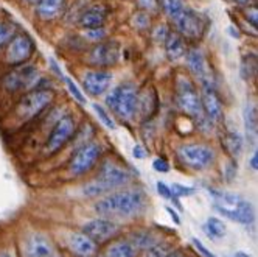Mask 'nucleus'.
I'll return each mask as SVG.
<instances>
[{
	"label": "nucleus",
	"mask_w": 258,
	"mask_h": 257,
	"mask_svg": "<svg viewBox=\"0 0 258 257\" xmlns=\"http://www.w3.org/2000/svg\"><path fill=\"white\" fill-rule=\"evenodd\" d=\"M146 196L140 189H126L112 192L110 195L98 199L94 209L104 217L131 218L145 211Z\"/></svg>",
	"instance_id": "1"
},
{
	"label": "nucleus",
	"mask_w": 258,
	"mask_h": 257,
	"mask_svg": "<svg viewBox=\"0 0 258 257\" xmlns=\"http://www.w3.org/2000/svg\"><path fill=\"white\" fill-rule=\"evenodd\" d=\"M213 206L215 209L227 218H230L232 222H236L239 225H250L253 222V208L247 199L243 196H239L232 192H223V190H215L209 189Z\"/></svg>",
	"instance_id": "2"
},
{
	"label": "nucleus",
	"mask_w": 258,
	"mask_h": 257,
	"mask_svg": "<svg viewBox=\"0 0 258 257\" xmlns=\"http://www.w3.org/2000/svg\"><path fill=\"white\" fill-rule=\"evenodd\" d=\"M129 181H131L129 172H126L123 167H120L117 164L107 162L101 167L98 176L84 186L83 192H84V195H87L90 198H95V196H101L107 192H112L121 186H126Z\"/></svg>",
	"instance_id": "3"
},
{
	"label": "nucleus",
	"mask_w": 258,
	"mask_h": 257,
	"mask_svg": "<svg viewBox=\"0 0 258 257\" xmlns=\"http://www.w3.org/2000/svg\"><path fill=\"white\" fill-rule=\"evenodd\" d=\"M176 103L182 113H185L198 122L199 126H212V122L206 117L202 109L201 97L193 83L183 75H179L176 80Z\"/></svg>",
	"instance_id": "4"
},
{
	"label": "nucleus",
	"mask_w": 258,
	"mask_h": 257,
	"mask_svg": "<svg viewBox=\"0 0 258 257\" xmlns=\"http://www.w3.org/2000/svg\"><path fill=\"white\" fill-rule=\"evenodd\" d=\"M139 92L133 84H120L106 97V105L121 120H131L137 114Z\"/></svg>",
	"instance_id": "5"
},
{
	"label": "nucleus",
	"mask_w": 258,
	"mask_h": 257,
	"mask_svg": "<svg viewBox=\"0 0 258 257\" xmlns=\"http://www.w3.org/2000/svg\"><path fill=\"white\" fill-rule=\"evenodd\" d=\"M180 162L193 170H206L215 162V151L204 143H185L177 150Z\"/></svg>",
	"instance_id": "6"
},
{
	"label": "nucleus",
	"mask_w": 258,
	"mask_h": 257,
	"mask_svg": "<svg viewBox=\"0 0 258 257\" xmlns=\"http://www.w3.org/2000/svg\"><path fill=\"white\" fill-rule=\"evenodd\" d=\"M53 100V90L50 89H33L27 92L16 106V116L21 120H30L45 109Z\"/></svg>",
	"instance_id": "7"
},
{
	"label": "nucleus",
	"mask_w": 258,
	"mask_h": 257,
	"mask_svg": "<svg viewBox=\"0 0 258 257\" xmlns=\"http://www.w3.org/2000/svg\"><path fill=\"white\" fill-rule=\"evenodd\" d=\"M101 156V146L97 142H90L84 143L81 148H78L73 155L70 165H69V172L73 176H81L87 173L94 165L97 164L98 158Z\"/></svg>",
	"instance_id": "8"
},
{
	"label": "nucleus",
	"mask_w": 258,
	"mask_h": 257,
	"mask_svg": "<svg viewBox=\"0 0 258 257\" xmlns=\"http://www.w3.org/2000/svg\"><path fill=\"white\" fill-rule=\"evenodd\" d=\"M77 130V122L73 117L70 116H66L62 119H59L56 122V125L53 126V130L47 139V143H45V151L48 155H53V153H56L59 151L62 146L72 139L73 133H75Z\"/></svg>",
	"instance_id": "9"
},
{
	"label": "nucleus",
	"mask_w": 258,
	"mask_h": 257,
	"mask_svg": "<svg viewBox=\"0 0 258 257\" xmlns=\"http://www.w3.org/2000/svg\"><path fill=\"white\" fill-rule=\"evenodd\" d=\"M34 53V42L27 34H19L8 42L7 52H5V60L11 66H21L27 63L31 55Z\"/></svg>",
	"instance_id": "10"
},
{
	"label": "nucleus",
	"mask_w": 258,
	"mask_h": 257,
	"mask_svg": "<svg viewBox=\"0 0 258 257\" xmlns=\"http://www.w3.org/2000/svg\"><path fill=\"white\" fill-rule=\"evenodd\" d=\"M83 232L90 237L95 243H104L120 232V226L109 218H92L84 223Z\"/></svg>",
	"instance_id": "11"
},
{
	"label": "nucleus",
	"mask_w": 258,
	"mask_h": 257,
	"mask_svg": "<svg viewBox=\"0 0 258 257\" xmlns=\"http://www.w3.org/2000/svg\"><path fill=\"white\" fill-rule=\"evenodd\" d=\"M39 80V72L33 66H21L16 70H13L11 73L5 77V87L11 92H17V90H25V89H31L36 86Z\"/></svg>",
	"instance_id": "12"
},
{
	"label": "nucleus",
	"mask_w": 258,
	"mask_h": 257,
	"mask_svg": "<svg viewBox=\"0 0 258 257\" xmlns=\"http://www.w3.org/2000/svg\"><path fill=\"white\" fill-rule=\"evenodd\" d=\"M22 257H61L56 246L42 234H31L24 240Z\"/></svg>",
	"instance_id": "13"
},
{
	"label": "nucleus",
	"mask_w": 258,
	"mask_h": 257,
	"mask_svg": "<svg viewBox=\"0 0 258 257\" xmlns=\"http://www.w3.org/2000/svg\"><path fill=\"white\" fill-rule=\"evenodd\" d=\"M185 58H187V66L190 72L199 80L202 89L213 87V75H212V70L209 69L204 53L199 48H191L185 53Z\"/></svg>",
	"instance_id": "14"
},
{
	"label": "nucleus",
	"mask_w": 258,
	"mask_h": 257,
	"mask_svg": "<svg viewBox=\"0 0 258 257\" xmlns=\"http://www.w3.org/2000/svg\"><path fill=\"white\" fill-rule=\"evenodd\" d=\"M120 60V45L115 41L98 42L89 53V63L97 67H109Z\"/></svg>",
	"instance_id": "15"
},
{
	"label": "nucleus",
	"mask_w": 258,
	"mask_h": 257,
	"mask_svg": "<svg viewBox=\"0 0 258 257\" xmlns=\"http://www.w3.org/2000/svg\"><path fill=\"white\" fill-rule=\"evenodd\" d=\"M174 24L177 25V30L183 38H188L193 41L201 39L202 33H204V22H202L201 16L188 8L183 10V13Z\"/></svg>",
	"instance_id": "16"
},
{
	"label": "nucleus",
	"mask_w": 258,
	"mask_h": 257,
	"mask_svg": "<svg viewBox=\"0 0 258 257\" xmlns=\"http://www.w3.org/2000/svg\"><path fill=\"white\" fill-rule=\"evenodd\" d=\"M110 83H112V75L106 70H92L87 72L84 78H83V86L86 89V92L94 95V97H100L103 95L106 90L109 89Z\"/></svg>",
	"instance_id": "17"
},
{
	"label": "nucleus",
	"mask_w": 258,
	"mask_h": 257,
	"mask_svg": "<svg viewBox=\"0 0 258 257\" xmlns=\"http://www.w3.org/2000/svg\"><path fill=\"white\" fill-rule=\"evenodd\" d=\"M201 103H202V109H204V114L210 122H221L224 117L223 113V105H221V100L218 98L216 92L213 87H206L202 89V95H201Z\"/></svg>",
	"instance_id": "18"
},
{
	"label": "nucleus",
	"mask_w": 258,
	"mask_h": 257,
	"mask_svg": "<svg viewBox=\"0 0 258 257\" xmlns=\"http://www.w3.org/2000/svg\"><path fill=\"white\" fill-rule=\"evenodd\" d=\"M69 248L80 257H92L97 252V243L84 232H77L69 237Z\"/></svg>",
	"instance_id": "19"
},
{
	"label": "nucleus",
	"mask_w": 258,
	"mask_h": 257,
	"mask_svg": "<svg viewBox=\"0 0 258 257\" xmlns=\"http://www.w3.org/2000/svg\"><path fill=\"white\" fill-rule=\"evenodd\" d=\"M106 16H107V10L103 5H92L81 14L80 25L86 30L101 28L104 25Z\"/></svg>",
	"instance_id": "20"
},
{
	"label": "nucleus",
	"mask_w": 258,
	"mask_h": 257,
	"mask_svg": "<svg viewBox=\"0 0 258 257\" xmlns=\"http://www.w3.org/2000/svg\"><path fill=\"white\" fill-rule=\"evenodd\" d=\"M165 42V53H167V58L170 61H177L180 58L185 57L187 53V45L185 41L182 39V36L179 33H168Z\"/></svg>",
	"instance_id": "21"
},
{
	"label": "nucleus",
	"mask_w": 258,
	"mask_h": 257,
	"mask_svg": "<svg viewBox=\"0 0 258 257\" xmlns=\"http://www.w3.org/2000/svg\"><path fill=\"white\" fill-rule=\"evenodd\" d=\"M137 254L139 248L129 238L112 242L104 251V257H137Z\"/></svg>",
	"instance_id": "22"
},
{
	"label": "nucleus",
	"mask_w": 258,
	"mask_h": 257,
	"mask_svg": "<svg viewBox=\"0 0 258 257\" xmlns=\"http://www.w3.org/2000/svg\"><path fill=\"white\" fill-rule=\"evenodd\" d=\"M66 0H38V7H36V13L42 21H51L56 19L61 14L64 8Z\"/></svg>",
	"instance_id": "23"
},
{
	"label": "nucleus",
	"mask_w": 258,
	"mask_h": 257,
	"mask_svg": "<svg viewBox=\"0 0 258 257\" xmlns=\"http://www.w3.org/2000/svg\"><path fill=\"white\" fill-rule=\"evenodd\" d=\"M129 240H131L139 249H148L150 246L156 245L157 242H160L159 238L150 232V231H137V232H133L129 235Z\"/></svg>",
	"instance_id": "24"
},
{
	"label": "nucleus",
	"mask_w": 258,
	"mask_h": 257,
	"mask_svg": "<svg viewBox=\"0 0 258 257\" xmlns=\"http://www.w3.org/2000/svg\"><path fill=\"white\" fill-rule=\"evenodd\" d=\"M202 229H204V232L210 238H213V240H219V238H223L226 234V225L216 217H210L204 223V226H202Z\"/></svg>",
	"instance_id": "25"
},
{
	"label": "nucleus",
	"mask_w": 258,
	"mask_h": 257,
	"mask_svg": "<svg viewBox=\"0 0 258 257\" xmlns=\"http://www.w3.org/2000/svg\"><path fill=\"white\" fill-rule=\"evenodd\" d=\"M224 145L233 156H239L243 151V137H241V134H239L236 130H227L226 136H224Z\"/></svg>",
	"instance_id": "26"
},
{
	"label": "nucleus",
	"mask_w": 258,
	"mask_h": 257,
	"mask_svg": "<svg viewBox=\"0 0 258 257\" xmlns=\"http://www.w3.org/2000/svg\"><path fill=\"white\" fill-rule=\"evenodd\" d=\"M244 123H246V133L250 140H256V109L252 105H246L244 108Z\"/></svg>",
	"instance_id": "27"
},
{
	"label": "nucleus",
	"mask_w": 258,
	"mask_h": 257,
	"mask_svg": "<svg viewBox=\"0 0 258 257\" xmlns=\"http://www.w3.org/2000/svg\"><path fill=\"white\" fill-rule=\"evenodd\" d=\"M162 5L165 13L168 14V17L173 22H176L183 13V10H185V5H183L182 0H162Z\"/></svg>",
	"instance_id": "28"
},
{
	"label": "nucleus",
	"mask_w": 258,
	"mask_h": 257,
	"mask_svg": "<svg viewBox=\"0 0 258 257\" xmlns=\"http://www.w3.org/2000/svg\"><path fill=\"white\" fill-rule=\"evenodd\" d=\"M171 251V248L163 243V242H157L156 245L150 246L148 249H145V257H165Z\"/></svg>",
	"instance_id": "29"
},
{
	"label": "nucleus",
	"mask_w": 258,
	"mask_h": 257,
	"mask_svg": "<svg viewBox=\"0 0 258 257\" xmlns=\"http://www.w3.org/2000/svg\"><path fill=\"white\" fill-rule=\"evenodd\" d=\"M13 34H14V27L5 22H0V50L8 45V42L13 39Z\"/></svg>",
	"instance_id": "30"
},
{
	"label": "nucleus",
	"mask_w": 258,
	"mask_h": 257,
	"mask_svg": "<svg viewBox=\"0 0 258 257\" xmlns=\"http://www.w3.org/2000/svg\"><path fill=\"white\" fill-rule=\"evenodd\" d=\"M133 25L136 28H139V30L148 28L151 25V19H150L148 13H137V14H134V17H133Z\"/></svg>",
	"instance_id": "31"
},
{
	"label": "nucleus",
	"mask_w": 258,
	"mask_h": 257,
	"mask_svg": "<svg viewBox=\"0 0 258 257\" xmlns=\"http://www.w3.org/2000/svg\"><path fill=\"white\" fill-rule=\"evenodd\" d=\"M94 109H95V113H97V116H98V119L103 122V125H106L109 130H114L115 128V123H114V120L109 117V114L104 111V109L100 106V105H94Z\"/></svg>",
	"instance_id": "32"
},
{
	"label": "nucleus",
	"mask_w": 258,
	"mask_h": 257,
	"mask_svg": "<svg viewBox=\"0 0 258 257\" xmlns=\"http://www.w3.org/2000/svg\"><path fill=\"white\" fill-rule=\"evenodd\" d=\"M170 189H171V195H173V198L188 196V195H193V193L196 192V189H193V187H187V186H182V184H173Z\"/></svg>",
	"instance_id": "33"
},
{
	"label": "nucleus",
	"mask_w": 258,
	"mask_h": 257,
	"mask_svg": "<svg viewBox=\"0 0 258 257\" xmlns=\"http://www.w3.org/2000/svg\"><path fill=\"white\" fill-rule=\"evenodd\" d=\"M84 36L86 39L89 41H103V38H106V30L101 27V28H90V30H86L84 31Z\"/></svg>",
	"instance_id": "34"
},
{
	"label": "nucleus",
	"mask_w": 258,
	"mask_h": 257,
	"mask_svg": "<svg viewBox=\"0 0 258 257\" xmlns=\"http://www.w3.org/2000/svg\"><path fill=\"white\" fill-rule=\"evenodd\" d=\"M137 4L146 13H156L159 10V2H157V0H137Z\"/></svg>",
	"instance_id": "35"
},
{
	"label": "nucleus",
	"mask_w": 258,
	"mask_h": 257,
	"mask_svg": "<svg viewBox=\"0 0 258 257\" xmlns=\"http://www.w3.org/2000/svg\"><path fill=\"white\" fill-rule=\"evenodd\" d=\"M168 28L165 27V25H159V27H156L154 28V31H153V38H154V41H157V42H163L165 39H167V36H168Z\"/></svg>",
	"instance_id": "36"
},
{
	"label": "nucleus",
	"mask_w": 258,
	"mask_h": 257,
	"mask_svg": "<svg viewBox=\"0 0 258 257\" xmlns=\"http://www.w3.org/2000/svg\"><path fill=\"white\" fill-rule=\"evenodd\" d=\"M241 73L244 78H249L252 77V73H255V57H252V61H243V69H241Z\"/></svg>",
	"instance_id": "37"
},
{
	"label": "nucleus",
	"mask_w": 258,
	"mask_h": 257,
	"mask_svg": "<svg viewBox=\"0 0 258 257\" xmlns=\"http://www.w3.org/2000/svg\"><path fill=\"white\" fill-rule=\"evenodd\" d=\"M66 81H67V87H69V90L72 92V95L75 97L80 103H84V101H86V100H84V95L81 94V90L75 86V83H73L72 80H69V78H67Z\"/></svg>",
	"instance_id": "38"
},
{
	"label": "nucleus",
	"mask_w": 258,
	"mask_h": 257,
	"mask_svg": "<svg viewBox=\"0 0 258 257\" xmlns=\"http://www.w3.org/2000/svg\"><path fill=\"white\" fill-rule=\"evenodd\" d=\"M157 192H159V195L162 196V198H165V199H171L173 198V195H171V189L165 184V182H162V181H159L157 182Z\"/></svg>",
	"instance_id": "39"
},
{
	"label": "nucleus",
	"mask_w": 258,
	"mask_h": 257,
	"mask_svg": "<svg viewBox=\"0 0 258 257\" xmlns=\"http://www.w3.org/2000/svg\"><path fill=\"white\" fill-rule=\"evenodd\" d=\"M191 242H193L195 248H196V249H198V251H199L202 255H204V257H216V255H215V254H213L210 249H207V248L204 246V243H202L201 240H198V238H193Z\"/></svg>",
	"instance_id": "40"
},
{
	"label": "nucleus",
	"mask_w": 258,
	"mask_h": 257,
	"mask_svg": "<svg viewBox=\"0 0 258 257\" xmlns=\"http://www.w3.org/2000/svg\"><path fill=\"white\" fill-rule=\"evenodd\" d=\"M153 167H154L156 172H160V173H167V172L170 170L168 162H167V161H163V159H156V161L153 162Z\"/></svg>",
	"instance_id": "41"
},
{
	"label": "nucleus",
	"mask_w": 258,
	"mask_h": 257,
	"mask_svg": "<svg viewBox=\"0 0 258 257\" xmlns=\"http://www.w3.org/2000/svg\"><path fill=\"white\" fill-rule=\"evenodd\" d=\"M246 17H247V21L252 24V27H256L258 25V21H256V8H247L246 10Z\"/></svg>",
	"instance_id": "42"
},
{
	"label": "nucleus",
	"mask_w": 258,
	"mask_h": 257,
	"mask_svg": "<svg viewBox=\"0 0 258 257\" xmlns=\"http://www.w3.org/2000/svg\"><path fill=\"white\" fill-rule=\"evenodd\" d=\"M143 148H142V146H134V151H133V155H134V158H137V159H143L145 156H146V153L145 151H142Z\"/></svg>",
	"instance_id": "43"
},
{
	"label": "nucleus",
	"mask_w": 258,
	"mask_h": 257,
	"mask_svg": "<svg viewBox=\"0 0 258 257\" xmlns=\"http://www.w3.org/2000/svg\"><path fill=\"white\" fill-rule=\"evenodd\" d=\"M167 212H168L170 217L174 220V223H176V225H180V218H179V215L176 214V211H174L173 208H167Z\"/></svg>",
	"instance_id": "44"
},
{
	"label": "nucleus",
	"mask_w": 258,
	"mask_h": 257,
	"mask_svg": "<svg viewBox=\"0 0 258 257\" xmlns=\"http://www.w3.org/2000/svg\"><path fill=\"white\" fill-rule=\"evenodd\" d=\"M165 257H185V255H183L180 251H176V249H171L167 255H165Z\"/></svg>",
	"instance_id": "45"
},
{
	"label": "nucleus",
	"mask_w": 258,
	"mask_h": 257,
	"mask_svg": "<svg viewBox=\"0 0 258 257\" xmlns=\"http://www.w3.org/2000/svg\"><path fill=\"white\" fill-rule=\"evenodd\" d=\"M250 167H252L253 170L258 169V164H256V153H253V156H252V159H250Z\"/></svg>",
	"instance_id": "46"
},
{
	"label": "nucleus",
	"mask_w": 258,
	"mask_h": 257,
	"mask_svg": "<svg viewBox=\"0 0 258 257\" xmlns=\"http://www.w3.org/2000/svg\"><path fill=\"white\" fill-rule=\"evenodd\" d=\"M233 257H250L249 254H246V252H243V251H238V252H235L233 254Z\"/></svg>",
	"instance_id": "47"
},
{
	"label": "nucleus",
	"mask_w": 258,
	"mask_h": 257,
	"mask_svg": "<svg viewBox=\"0 0 258 257\" xmlns=\"http://www.w3.org/2000/svg\"><path fill=\"white\" fill-rule=\"evenodd\" d=\"M0 257H11L8 252H0Z\"/></svg>",
	"instance_id": "48"
},
{
	"label": "nucleus",
	"mask_w": 258,
	"mask_h": 257,
	"mask_svg": "<svg viewBox=\"0 0 258 257\" xmlns=\"http://www.w3.org/2000/svg\"><path fill=\"white\" fill-rule=\"evenodd\" d=\"M28 2H38V0H28Z\"/></svg>",
	"instance_id": "49"
}]
</instances>
